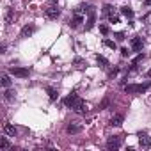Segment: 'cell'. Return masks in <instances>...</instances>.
<instances>
[{
    "label": "cell",
    "instance_id": "1",
    "mask_svg": "<svg viewBox=\"0 0 151 151\" xmlns=\"http://www.w3.org/2000/svg\"><path fill=\"white\" fill-rule=\"evenodd\" d=\"M103 14H105V16H109V20H110V23H117V22H119V16L116 14V11H114V7H112L110 4H107V6L103 7Z\"/></svg>",
    "mask_w": 151,
    "mask_h": 151
},
{
    "label": "cell",
    "instance_id": "2",
    "mask_svg": "<svg viewBox=\"0 0 151 151\" xmlns=\"http://www.w3.org/2000/svg\"><path fill=\"white\" fill-rule=\"evenodd\" d=\"M45 14H46V18H50V20H57V18H59V14H60V9H59V6L52 4V6H48V7H46Z\"/></svg>",
    "mask_w": 151,
    "mask_h": 151
},
{
    "label": "cell",
    "instance_id": "3",
    "mask_svg": "<svg viewBox=\"0 0 151 151\" xmlns=\"http://www.w3.org/2000/svg\"><path fill=\"white\" fill-rule=\"evenodd\" d=\"M149 87V84H135V86H126L124 91L126 93H142Z\"/></svg>",
    "mask_w": 151,
    "mask_h": 151
},
{
    "label": "cell",
    "instance_id": "4",
    "mask_svg": "<svg viewBox=\"0 0 151 151\" xmlns=\"http://www.w3.org/2000/svg\"><path fill=\"white\" fill-rule=\"evenodd\" d=\"M9 71H11V75H14V77H20V78H25V77H29V73H30L27 68H14V66H13Z\"/></svg>",
    "mask_w": 151,
    "mask_h": 151
},
{
    "label": "cell",
    "instance_id": "5",
    "mask_svg": "<svg viewBox=\"0 0 151 151\" xmlns=\"http://www.w3.org/2000/svg\"><path fill=\"white\" fill-rule=\"evenodd\" d=\"M121 137H110L109 140H107V149H117V147H121Z\"/></svg>",
    "mask_w": 151,
    "mask_h": 151
},
{
    "label": "cell",
    "instance_id": "6",
    "mask_svg": "<svg viewBox=\"0 0 151 151\" xmlns=\"http://www.w3.org/2000/svg\"><path fill=\"white\" fill-rule=\"evenodd\" d=\"M73 110L77 112V114H86V112H87V103H86L84 100H78L77 103H75Z\"/></svg>",
    "mask_w": 151,
    "mask_h": 151
},
{
    "label": "cell",
    "instance_id": "7",
    "mask_svg": "<svg viewBox=\"0 0 151 151\" xmlns=\"http://www.w3.org/2000/svg\"><path fill=\"white\" fill-rule=\"evenodd\" d=\"M78 100H80V98L77 96V93H71V94H69V96H68V98L64 100V105H66V107H71V109H73V107H75V103H77Z\"/></svg>",
    "mask_w": 151,
    "mask_h": 151
},
{
    "label": "cell",
    "instance_id": "8",
    "mask_svg": "<svg viewBox=\"0 0 151 151\" xmlns=\"http://www.w3.org/2000/svg\"><path fill=\"white\" fill-rule=\"evenodd\" d=\"M139 144H140V147H149L151 146V137H147L146 133H139Z\"/></svg>",
    "mask_w": 151,
    "mask_h": 151
},
{
    "label": "cell",
    "instance_id": "9",
    "mask_svg": "<svg viewBox=\"0 0 151 151\" xmlns=\"http://www.w3.org/2000/svg\"><path fill=\"white\" fill-rule=\"evenodd\" d=\"M123 121H124V116H123V114H114L112 119H110V124H112V126H121Z\"/></svg>",
    "mask_w": 151,
    "mask_h": 151
},
{
    "label": "cell",
    "instance_id": "10",
    "mask_svg": "<svg viewBox=\"0 0 151 151\" xmlns=\"http://www.w3.org/2000/svg\"><path fill=\"white\" fill-rule=\"evenodd\" d=\"M4 133L6 135H9V137H16V133H18V130L13 126V124H9V123H6L4 124Z\"/></svg>",
    "mask_w": 151,
    "mask_h": 151
},
{
    "label": "cell",
    "instance_id": "11",
    "mask_svg": "<svg viewBox=\"0 0 151 151\" xmlns=\"http://www.w3.org/2000/svg\"><path fill=\"white\" fill-rule=\"evenodd\" d=\"M142 45H144L142 37H133V39H132V48H133L135 52H140V50H142Z\"/></svg>",
    "mask_w": 151,
    "mask_h": 151
},
{
    "label": "cell",
    "instance_id": "12",
    "mask_svg": "<svg viewBox=\"0 0 151 151\" xmlns=\"http://www.w3.org/2000/svg\"><path fill=\"white\" fill-rule=\"evenodd\" d=\"M82 22H84V16H82L80 13H75V18L71 20V23H69V25H71L73 29H77V27H78V25H80Z\"/></svg>",
    "mask_w": 151,
    "mask_h": 151
},
{
    "label": "cell",
    "instance_id": "13",
    "mask_svg": "<svg viewBox=\"0 0 151 151\" xmlns=\"http://www.w3.org/2000/svg\"><path fill=\"white\" fill-rule=\"evenodd\" d=\"M34 30H36V29H34V25H25V27L22 29V32H20V37H29Z\"/></svg>",
    "mask_w": 151,
    "mask_h": 151
},
{
    "label": "cell",
    "instance_id": "14",
    "mask_svg": "<svg viewBox=\"0 0 151 151\" xmlns=\"http://www.w3.org/2000/svg\"><path fill=\"white\" fill-rule=\"evenodd\" d=\"M87 14H89V18H87V25H86V29L89 30V29H93V25H94V7H91V11H89Z\"/></svg>",
    "mask_w": 151,
    "mask_h": 151
},
{
    "label": "cell",
    "instance_id": "15",
    "mask_svg": "<svg viewBox=\"0 0 151 151\" xmlns=\"http://www.w3.org/2000/svg\"><path fill=\"white\" fill-rule=\"evenodd\" d=\"M66 132H68V133H78V132H82V126H80V124H75V123H71V124H68Z\"/></svg>",
    "mask_w": 151,
    "mask_h": 151
},
{
    "label": "cell",
    "instance_id": "16",
    "mask_svg": "<svg viewBox=\"0 0 151 151\" xmlns=\"http://www.w3.org/2000/svg\"><path fill=\"white\" fill-rule=\"evenodd\" d=\"M13 22H14V9L7 7V11H6V23H13Z\"/></svg>",
    "mask_w": 151,
    "mask_h": 151
},
{
    "label": "cell",
    "instance_id": "17",
    "mask_svg": "<svg viewBox=\"0 0 151 151\" xmlns=\"http://www.w3.org/2000/svg\"><path fill=\"white\" fill-rule=\"evenodd\" d=\"M121 13H123L126 18H133V11H132V7H128V6L121 7Z\"/></svg>",
    "mask_w": 151,
    "mask_h": 151
},
{
    "label": "cell",
    "instance_id": "18",
    "mask_svg": "<svg viewBox=\"0 0 151 151\" xmlns=\"http://www.w3.org/2000/svg\"><path fill=\"white\" fill-rule=\"evenodd\" d=\"M46 91H48V94H50V100H52V101H55V100H57V96H59L57 89H53V87H48Z\"/></svg>",
    "mask_w": 151,
    "mask_h": 151
},
{
    "label": "cell",
    "instance_id": "19",
    "mask_svg": "<svg viewBox=\"0 0 151 151\" xmlns=\"http://www.w3.org/2000/svg\"><path fill=\"white\" fill-rule=\"evenodd\" d=\"M96 60H98V64H101V68H107L109 66V60L103 55H96Z\"/></svg>",
    "mask_w": 151,
    "mask_h": 151
},
{
    "label": "cell",
    "instance_id": "20",
    "mask_svg": "<svg viewBox=\"0 0 151 151\" xmlns=\"http://www.w3.org/2000/svg\"><path fill=\"white\" fill-rule=\"evenodd\" d=\"M2 86H4L6 89L11 86V80H9V75H7V73H4V75H2Z\"/></svg>",
    "mask_w": 151,
    "mask_h": 151
},
{
    "label": "cell",
    "instance_id": "21",
    "mask_svg": "<svg viewBox=\"0 0 151 151\" xmlns=\"http://www.w3.org/2000/svg\"><path fill=\"white\" fill-rule=\"evenodd\" d=\"M4 94H6V100H7V101H13V100H14V94H16V93H14L13 89H7V91H6Z\"/></svg>",
    "mask_w": 151,
    "mask_h": 151
},
{
    "label": "cell",
    "instance_id": "22",
    "mask_svg": "<svg viewBox=\"0 0 151 151\" xmlns=\"http://www.w3.org/2000/svg\"><path fill=\"white\" fill-rule=\"evenodd\" d=\"M0 142H2V149H11V142H9L6 137H2V139H0Z\"/></svg>",
    "mask_w": 151,
    "mask_h": 151
},
{
    "label": "cell",
    "instance_id": "23",
    "mask_svg": "<svg viewBox=\"0 0 151 151\" xmlns=\"http://www.w3.org/2000/svg\"><path fill=\"white\" fill-rule=\"evenodd\" d=\"M75 64H77L78 68H86V66H87V62L82 60V59H75Z\"/></svg>",
    "mask_w": 151,
    "mask_h": 151
},
{
    "label": "cell",
    "instance_id": "24",
    "mask_svg": "<svg viewBox=\"0 0 151 151\" xmlns=\"http://www.w3.org/2000/svg\"><path fill=\"white\" fill-rule=\"evenodd\" d=\"M103 43H105V46H109V48H112V50H116V43H114V41H110V39H105Z\"/></svg>",
    "mask_w": 151,
    "mask_h": 151
},
{
    "label": "cell",
    "instance_id": "25",
    "mask_svg": "<svg viewBox=\"0 0 151 151\" xmlns=\"http://www.w3.org/2000/svg\"><path fill=\"white\" fill-rule=\"evenodd\" d=\"M100 30H101V34H109V29L105 25H100Z\"/></svg>",
    "mask_w": 151,
    "mask_h": 151
},
{
    "label": "cell",
    "instance_id": "26",
    "mask_svg": "<svg viewBox=\"0 0 151 151\" xmlns=\"http://www.w3.org/2000/svg\"><path fill=\"white\" fill-rule=\"evenodd\" d=\"M116 37H117L119 41H123V39H124V34H123V32H119V34H116Z\"/></svg>",
    "mask_w": 151,
    "mask_h": 151
},
{
    "label": "cell",
    "instance_id": "27",
    "mask_svg": "<svg viewBox=\"0 0 151 151\" xmlns=\"http://www.w3.org/2000/svg\"><path fill=\"white\" fill-rule=\"evenodd\" d=\"M121 53H123V57H128V48H123Z\"/></svg>",
    "mask_w": 151,
    "mask_h": 151
},
{
    "label": "cell",
    "instance_id": "28",
    "mask_svg": "<svg viewBox=\"0 0 151 151\" xmlns=\"http://www.w3.org/2000/svg\"><path fill=\"white\" fill-rule=\"evenodd\" d=\"M144 4L146 6H151V0H144Z\"/></svg>",
    "mask_w": 151,
    "mask_h": 151
},
{
    "label": "cell",
    "instance_id": "29",
    "mask_svg": "<svg viewBox=\"0 0 151 151\" xmlns=\"http://www.w3.org/2000/svg\"><path fill=\"white\" fill-rule=\"evenodd\" d=\"M147 77H151V69H149V71H147Z\"/></svg>",
    "mask_w": 151,
    "mask_h": 151
}]
</instances>
